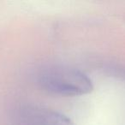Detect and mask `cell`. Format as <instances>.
<instances>
[{
    "mask_svg": "<svg viewBox=\"0 0 125 125\" xmlns=\"http://www.w3.org/2000/svg\"><path fill=\"white\" fill-rule=\"evenodd\" d=\"M38 81L41 88L58 95H83L94 89L92 81L85 74L65 66H53L42 70Z\"/></svg>",
    "mask_w": 125,
    "mask_h": 125,
    "instance_id": "obj_1",
    "label": "cell"
},
{
    "mask_svg": "<svg viewBox=\"0 0 125 125\" xmlns=\"http://www.w3.org/2000/svg\"><path fill=\"white\" fill-rule=\"evenodd\" d=\"M14 123L15 125H74L62 113L36 105H25L16 110Z\"/></svg>",
    "mask_w": 125,
    "mask_h": 125,
    "instance_id": "obj_2",
    "label": "cell"
}]
</instances>
